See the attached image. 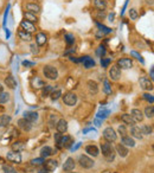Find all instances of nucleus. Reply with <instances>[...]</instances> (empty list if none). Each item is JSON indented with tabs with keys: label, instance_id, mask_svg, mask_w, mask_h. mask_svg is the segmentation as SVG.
I'll list each match as a JSON object with an SVG mask.
<instances>
[{
	"label": "nucleus",
	"instance_id": "dca6fc26",
	"mask_svg": "<svg viewBox=\"0 0 154 173\" xmlns=\"http://www.w3.org/2000/svg\"><path fill=\"white\" fill-rule=\"evenodd\" d=\"M56 128H57L58 133H65V132L68 131V122L64 119L59 120L58 122H57V125H56Z\"/></svg>",
	"mask_w": 154,
	"mask_h": 173
},
{
	"label": "nucleus",
	"instance_id": "5fc2aeb1",
	"mask_svg": "<svg viewBox=\"0 0 154 173\" xmlns=\"http://www.w3.org/2000/svg\"><path fill=\"white\" fill-rule=\"evenodd\" d=\"M53 121H56V115H51L50 118V125L53 126Z\"/></svg>",
	"mask_w": 154,
	"mask_h": 173
},
{
	"label": "nucleus",
	"instance_id": "473e14b6",
	"mask_svg": "<svg viewBox=\"0 0 154 173\" xmlns=\"http://www.w3.org/2000/svg\"><path fill=\"white\" fill-rule=\"evenodd\" d=\"M109 114H110V110H109V109H104V108H102L100 112L97 113L96 118H97V119H102V120H103V119H106Z\"/></svg>",
	"mask_w": 154,
	"mask_h": 173
},
{
	"label": "nucleus",
	"instance_id": "393cba45",
	"mask_svg": "<svg viewBox=\"0 0 154 173\" xmlns=\"http://www.w3.org/2000/svg\"><path fill=\"white\" fill-rule=\"evenodd\" d=\"M130 134H132L134 137H136V139H142V137H143L142 133H141V129H140V127H136V126H133V127H132Z\"/></svg>",
	"mask_w": 154,
	"mask_h": 173
},
{
	"label": "nucleus",
	"instance_id": "4468645a",
	"mask_svg": "<svg viewBox=\"0 0 154 173\" xmlns=\"http://www.w3.org/2000/svg\"><path fill=\"white\" fill-rule=\"evenodd\" d=\"M75 160L72 159V158H68L66 161L64 162V165H63V170H64L65 172H70V171H74V168H75Z\"/></svg>",
	"mask_w": 154,
	"mask_h": 173
},
{
	"label": "nucleus",
	"instance_id": "2f4dec72",
	"mask_svg": "<svg viewBox=\"0 0 154 173\" xmlns=\"http://www.w3.org/2000/svg\"><path fill=\"white\" fill-rule=\"evenodd\" d=\"M24 17H25V20H27V22H30V23H35V22L38 20L37 16L33 14V13H31V12H25L24 13Z\"/></svg>",
	"mask_w": 154,
	"mask_h": 173
},
{
	"label": "nucleus",
	"instance_id": "a878e982",
	"mask_svg": "<svg viewBox=\"0 0 154 173\" xmlns=\"http://www.w3.org/2000/svg\"><path fill=\"white\" fill-rule=\"evenodd\" d=\"M36 42H37V44L39 46H41V45H44L47 42V37L45 36V33H38L36 36Z\"/></svg>",
	"mask_w": 154,
	"mask_h": 173
},
{
	"label": "nucleus",
	"instance_id": "7ed1b4c3",
	"mask_svg": "<svg viewBox=\"0 0 154 173\" xmlns=\"http://www.w3.org/2000/svg\"><path fill=\"white\" fill-rule=\"evenodd\" d=\"M103 137L108 142H114V141H116V133L112 127H108L103 131Z\"/></svg>",
	"mask_w": 154,
	"mask_h": 173
},
{
	"label": "nucleus",
	"instance_id": "e433bc0d",
	"mask_svg": "<svg viewBox=\"0 0 154 173\" xmlns=\"http://www.w3.org/2000/svg\"><path fill=\"white\" fill-rule=\"evenodd\" d=\"M52 90H53L52 85H45V87H44V89H43V96H44V97L50 96L51 95V93H52Z\"/></svg>",
	"mask_w": 154,
	"mask_h": 173
},
{
	"label": "nucleus",
	"instance_id": "4be33fe9",
	"mask_svg": "<svg viewBox=\"0 0 154 173\" xmlns=\"http://www.w3.org/2000/svg\"><path fill=\"white\" fill-rule=\"evenodd\" d=\"M130 115H132V118L135 120V121H137V122H140V121L143 120V114H142V112L140 109H133L132 113H130Z\"/></svg>",
	"mask_w": 154,
	"mask_h": 173
},
{
	"label": "nucleus",
	"instance_id": "39448f33",
	"mask_svg": "<svg viewBox=\"0 0 154 173\" xmlns=\"http://www.w3.org/2000/svg\"><path fill=\"white\" fill-rule=\"evenodd\" d=\"M63 102L66 106H75L77 102V95L74 93H66L63 96Z\"/></svg>",
	"mask_w": 154,
	"mask_h": 173
},
{
	"label": "nucleus",
	"instance_id": "412c9836",
	"mask_svg": "<svg viewBox=\"0 0 154 173\" xmlns=\"http://www.w3.org/2000/svg\"><path fill=\"white\" fill-rule=\"evenodd\" d=\"M58 166V164H57V161L56 160H47V161H44V167H45V170L46 171H53V170H56Z\"/></svg>",
	"mask_w": 154,
	"mask_h": 173
},
{
	"label": "nucleus",
	"instance_id": "9b49d317",
	"mask_svg": "<svg viewBox=\"0 0 154 173\" xmlns=\"http://www.w3.org/2000/svg\"><path fill=\"white\" fill-rule=\"evenodd\" d=\"M18 127H19L20 129H23L24 132H29V131H31L32 125H31V122H29L26 119H19L18 120Z\"/></svg>",
	"mask_w": 154,
	"mask_h": 173
},
{
	"label": "nucleus",
	"instance_id": "aec40b11",
	"mask_svg": "<svg viewBox=\"0 0 154 173\" xmlns=\"http://www.w3.org/2000/svg\"><path fill=\"white\" fill-rule=\"evenodd\" d=\"M116 152H118L121 158H126L127 154H128V148L126 146H123L122 143H118V146H116Z\"/></svg>",
	"mask_w": 154,
	"mask_h": 173
},
{
	"label": "nucleus",
	"instance_id": "2eb2a0df",
	"mask_svg": "<svg viewBox=\"0 0 154 173\" xmlns=\"http://www.w3.org/2000/svg\"><path fill=\"white\" fill-rule=\"evenodd\" d=\"M26 10H27V12L36 14V13L41 12V6L36 2H29V4H26Z\"/></svg>",
	"mask_w": 154,
	"mask_h": 173
},
{
	"label": "nucleus",
	"instance_id": "58836bf2",
	"mask_svg": "<svg viewBox=\"0 0 154 173\" xmlns=\"http://www.w3.org/2000/svg\"><path fill=\"white\" fill-rule=\"evenodd\" d=\"M8 100H10V94L1 91V93H0V103H5V102H7Z\"/></svg>",
	"mask_w": 154,
	"mask_h": 173
},
{
	"label": "nucleus",
	"instance_id": "49530a36",
	"mask_svg": "<svg viewBox=\"0 0 154 173\" xmlns=\"http://www.w3.org/2000/svg\"><path fill=\"white\" fill-rule=\"evenodd\" d=\"M142 97H143L146 101L151 102V103H153V102H154V97H153V95H152V94H143V95H142Z\"/></svg>",
	"mask_w": 154,
	"mask_h": 173
},
{
	"label": "nucleus",
	"instance_id": "ddd939ff",
	"mask_svg": "<svg viewBox=\"0 0 154 173\" xmlns=\"http://www.w3.org/2000/svg\"><path fill=\"white\" fill-rule=\"evenodd\" d=\"M79 62H82L85 69H91L93 66H95V60H93V58H90L89 56L81 57V58H79Z\"/></svg>",
	"mask_w": 154,
	"mask_h": 173
},
{
	"label": "nucleus",
	"instance_id": "680f3d73",
	"mask_svg": "<svg viewBox=\"0 0 154 173\" xmlns=\"http://www.w3.org/2000/svg\"><path fill=\"white\" fill-rule=\"evenodd\" d=\"M38 173H49V172H47L46 170H41V171H39Z\"/></svg>",
	"mask_w": 154,
	"mask_h": 173
},
{
	"label": "nucleus",
	"instance_id": "bb28decb",
	"mask_svg": "<svg viewBox=\"0 0 154 173\" xmlns=\"http://www.w3.org/2000/svg\"><path fill=\"white\" fill-rule=\"evenodd\" d=\"M94 5L97 10L104 11L107 7V0H94Z\"/></svg>",
	"mask_w": 154,
	"mask_h": 173
},
{
	"label": "nucleus",
	"instance_id": "1a4fd4ad",
	"mask_svg": "<svg viewBox=\"0 0 154 173\" xmlns=\"http://www.w3.org/2000/svg\"><path fill=\"white\" fill-rule=\"evenodd\" d=\"M6 158H7V160L10 161H13V162H22V155L19 152H8L7 154H6Z\"/></svg>",
	"mask_w": 154,
	"mask_h": 173
},
{
	"label": "nucleus",
	"instance_id": "603ef678",
	"mask_svg": "<svg viewBox=\"0 0 154 173\" xmlns=\"http://www.w3.org/2000/svg\"><path fill=\"white\" fill-rule=\"evenodd\" d=\"M94 123L96 126H97V127H100L101 125H102V120L101 119H97V118H96V119H95V121H94Z\"/></svg>",
	"mask_w": 154,
	"mask_h": 173
},
{
	"label": "nucleus",
	"instance_id": "864d4df0",
	"mask_svg": "<svg viewBox=\"0 0 154 173\" xmlns=\"http://www.w3.org/2000/svg\"><path fill=\"white\" fill-rule=\"evenodd\" d=\"M23 64L25 66H33V65H35V63H31V62H27V60L23 62Z\"/></svg>",
	"mask_w": 154,
	"mask_h": 173
},
{
	"label": "nucleus",
	"instance_id": "b1692460",
	"mask_svg": "<svg viewBox=\"0 0 154 173\" xmlns=\"http://www.w3.org/2000/svg\"><path fill=\"white\" fill-rule=\"evenodd\" d=\"M85 152L88 153L89 155H93V156H97L99 155V148L94 146V145H89L85 147Z\"/></svg>",
	"mask_w": 154,
	"mask_h": 173
},
{
	"label": "nucleus",
	"instance_id": "a19ab883",
	"mask_svg": "<svg viewBox=\"0 0 154 173\" xmlns=\"http://www.w3.org/2000/svg\"><path fill=\"white\" fill-rule=\"evenodd\" d=\"M65 42H66L68 45H72L75 43V37H74V35H71V33L65 35Z\"/></svg>",
	"mask_w": 154,
	"mask_h": 173
},
{
	"label": "nucleus",
	"instance_id": "de8ad7c7",
	"mask_svg": "<svg viewBox=\"0 0 154 173\" xmlns=\"http://www.w3.org/2000/svg\"><path fill=\"white\" fill-rule=\"evenodd\" d=\"M110 63V58H101V65L103 68H107Z\"/></svg>",
	"mask_w": 154,
	"mask_h": 173
},
{
	"label": "nucleus",
	"instance_id": "c85d7f7f",
	"mask_svg": "<svg viewBox=\"0 0 154 173\" xmlns=\"http://www.w3.org/2000/svg\"><path fill=\"white\" fill-rule=\"evenodd\" d=\"M88 89L91 94H97L99 91V85L95 81H89L88 82Z\"/></svg>",
	"mask_w": 154,
	"mask_h": 173
},
{
	"label": "nucleus",
	"instance_id": "6e6552de",
	"mask_svg": "<svg viewBox=\"0 0 154 173\" xmlns=\"http://www.w3.org/2000/svg\"><path fill=\"white\" fill-rule=\"evenodd\" d=\"M116 65L121 69H130L133 66V60L130 58H120L118 60V64Z\"/></svg>",
	"mask_w": 154,
	"mask_h": 173
},
{
	"label": "nucleus",
	"instance_id": "4c0bfd02",
	"mask_svg": "<svg viewBox=\"0 0 154 173\" xmlns=\"http://www.w3.org/2000/svg\"><path fill=\"white\" fill-rule=\"evenodd\" d=\"M145 115L147 116L148 119H152L154 116V108L152 106H149V107H146L145 109Z\"/></svg>",
	"mask_w": 154,
	"mask_h": 173
},
{
	"label": "nucleus",
	"instance_id": "a18cd8bd",
	"mask_svg": "<svg viewBox=\"0 0 154 173\" xmlns=\"http://www.w3.org/2000/svg\"><path fill=\"white\" fill-rule=\"evenodd\" d=\"M129 17L130 19H133V20H135L137 18V11H136L135 8H130L129 10Z\"/></svg>",
	"mask_w": 154,
	"mask_h": 173
},
{
	"label": "nucleus",
	"instance_id": "a211bd4d",
	"mask_svg": "<svg viewBox=\"0 0 154 173\" xmlns=\"http://www.w3.org/2000/svg\"><path fill=\"white\" fill-rule=\"evenodd\" d=\"M5 84L8 88H11V89H16L17 88V81H16V78L13 77L12 75H8L5 78Z\"/></svg>",
	"mask_w": 154,
	"mask_h": 173
},
{
	"label": "nucleus",
	"instance_id": "6ab92c4d",
	"mask_svg": "<svg viewBox=\"0 0 154 173\" xmlns=\"http://www.w3.org/2000/svg\"><path fill=\"white\" fill-rule=\"evenodd\" d=\"M121 120L123 121L126 125H129V126H132V127H133V126H135L136 121L132 118V115H130V114H123V115L121 116Z\"/></svg>",
	"mask_w": 154,
	"mask_h": 173
},
{
	"label": "nucleus",
	"instance_id": "cd10ccee",
	"mask_svg": "<svg viewBox=\"0 0 154 173\" xmlns=\"http://www.w3.org/2000/svg\"><path fill=\"white\" fill-rule=\"evenodd\" d=\"M18 36H19V38H20V39H23V41H26V42H30V41L32 39V36H31V33H29V32H26V31H24V30L19 31V32H18Z\"/></svg>",
	"mask_w": 154,
	"mask_h": 173
},
{
	"label": "nucleus",
	"instance_id": "c756f323",
	"mask_svg": "<svg viewBox=\"0 0 154 173\" xmlns=\"http://www.w3.org/2000/svg\"><path fill=\"white\" fill-rule=\"evenodd\" d=\"M51 154H52V148L49 147V146H45V147H43V148L41 149V158H47V156H50Z\"/></svg>",
	"mask_w": 154,
	"mask_h": 173
},
{
	"label": "nucleus",
	"instance_id": "72a5a7b5",
	"mask_svg": "<svg viewBox=\"0 0 154 173\" xmlns=\"http://www.w3.org/2000/svg\"><path fill=\"white\" fill-rule=\"evenodd\" d=\"M140 129H141L142 135H151V134H152V132H153L152 127H151V126H148V125H143Z\"/></svg>",
	"mask_w": 154,
	"mask_h": 173
},
{
	"label": "nucleus",
	"instance_id": "f8f14e48",
	"mask_svg": "<svg viewBox=\"0 0 154 173\" xmlns=\"http://www.w3.org/2000/svg\"><path fill=\"white\" fill-rule=\"evenodd\" d=\"M140 85H141L142 89L145 90H152L153 89V83H152V81L147 77H141L140 78Z\"/></svg>",
	"mask_w": 154,
	"mask_h": 173
},
{
	"label": "nucleus",
	"instance_id": "4d7b16f0",
	"mask_svg": "<svg viewBox=\"0 0 154 173\" xmlns=\"http://www.w3.org/2000/svg\"><path fill=\"white\" fill-rule=\"evenodd\" d=\"M79 146H81V142H78V143H76V146H74L72 148H71V151L74 152V151H76V149H78L79 148Z\"/></svg>",
	"mask_w": 154,
	"mask_h": 173
},
{
	"label": "nucleus",
	"instance_id": "c03bdc74",
	"mask_svg": "<svg viewBox=\"0 0 154 173\" xmlns=\"http://www.w3.org/2000/svg\"><path fill=\"white\" fill-rule=\"evenodd\" d=\"M31 164L33 165V166H41L44 164V158H37V159H33V160L31 161Z\"/></svg>",
	"mask_w": 154,
	"mask_h": 173
},
{
	"label": "nucleus",
	"instance_id": "f3484780",
	"mask_svg": "<svg viewBox=\"0 0 154 173\" xmlns=\"http://www.w3.org/2000/svg\"><path fill=\"white\" fill-rule=\"evenodd\" d=\"M24 119H26L29 122H35L38 120V114L36 113V112H25L24 113Z\"/></svg>",
	"mask_w": 154,
	"mask_h": 173
},
{
	"label": "nucleus",
	"instance_id": "9d476101",
	"mask_svg": "<svg viewBox=\"0 0 154 173\" xmlns=\"http://www.w3.org/2000/svg\"><path fill=\"white\" fill-rule=\"evenodd\" d=\"M20 26H22V29H23L24 31H26V32H29V33H32V32H35L36 31V26L33 25V23H30L27 20H22Z\"/></svg>",
	"mask_w": 154,
	"mask_h": 173
},
{
	"label": "nucleus",
	"instance_id": "f704fd0d",
	"mask_svg": "<svg viewBox=\"0 0 154 173\" xmlns=\"http://www.w3.org/2000/svg\"><path fill=\"white\" fill-rule=\"evenodd\" d=\"M51 99H52L53 101H56V100H58L59 97L62 96V90L59 89V88H57V89H55L53 88V90H52V93H51Z\"/></svg>",
	"mask_w": 154,
	"mask_h": 173
},
{
	"label": "nucleus",
	"instance_id": "bf43d9fd",
	"mask_svg": "<svg viewBox=\"0 0 154 173\" xmlns=\"http://www.w3.org/2000/svg\"><path fill=\"white\" fill-rule=\"evenodd\" d=\"M151 78H152V79L154 78V70L153 69H151Z\"/></svg>",
	"mask_w": 154,
	"mask_h": 173
},
{
	"label": "nucleus",
	"instance_id": "5701e85b",
	"mask_svg": "<svg viewBox=\"0 0 154 173\" xmlns=\"http://www.w3.org/2000/svg\"><path fill=\"white\" fill-rule=\"evenodd\" d=\"M121 143H122L123 146H127V147H134V146H135V141H134L130 137H127V135L122 137Z\"/></svg>",
	"mask_w": 154,
	"mask_h": 173
},
{
	"label": "nucleus",
	"instance_id": "052dcab7",
	"mask_svg": "<svg viewBox=\"0 0 154 173\" xmlns=\"http://www.w3.org/2000/svg\"><path fill=\"white\" fill-rule=\"evenodd\" d=\"M109 19H110V22L114 19V13H113V14H109Z\"/></svg>",
	"mask_w": 154,
	"mask_h": 173
},
{
	"label": "nucleus",
	"instance_id": "79ce46f5",
	"mask_svg": "<svg viewBox=\"0 0 154 173\" xmlns=\"http://www.w3.org/2000/svg\"><path fill=\"white\" fill-rule=\"evenodd\" d=\"M103 90H104L106 94H112V87H110V84L107 79L103 82Z\"/></svg>",
	"mask_w": 154,
	"mask_h": 173
},
{
	"label": "nucleus",
	"instance_id": "8fccbe9b",
	"mask_svg": "<svg viewBox=\"0 0 154 173\" xmlns=\"http://www.w3.org/2000/svg\"><path fill=\"white\" fill-rule=\"evenodd\" d=\"M118 133H120L122 137H124V135L127 134V129H126V127H124L123 125L118 126Z\"/></svg>",
	"mask_w": 154,
	"mask_h": 173
},
{
	"label": "nucleus",
	"instance_id": "ea45409f",
	"mask_svg": "<svg viewBox=\"0 0 154 173\" xmlns=\"http://www.w3.org/2000/svg\"><path fill=\"white\" fill-rule=\"evenodd\" d=\"M2 171H4V173H17V170L14 167L10 166V165H4Z\"/></svg>",
	"mask_w": 154,
	"mask_h": 173
},
{
	"label": "nucleus",
	"instance_id": "0e129e2a",
	"mask_svg": "<svg viewBox=\"0 0 154 173\" xmlns=\"http://www.w3.org/2000/svg\"><path fill=\"white\" fill-rule=\"evenodd\" d=\"M68 173H76V172H71V171H70V172H68Z\"/></svg>",
	"mask_w": 154,
	"mask_h": 173
},
{
	"label": "nucleus",
	"instance_id": "c9c22d12",
	"mask_svg": "<svg viewBox=\"0 0 154 173\" xmlns=\"http://www.w3.org/2000/svg\"><path fill=\"white\" fill-rule=\"evenodd\" d=\"M24 148V143L20 141H16V142L12 143V151L13 152H19L20 149Z\"/></svg>",
	"mask_w": 154,
	"mask_h": 173
},
{
	"label": "nucleus",
	"instance_id": "6e6d98bb",
	"mask_svg": "<svg viewBox=\"0 0 154 173\" xmlns=\"http://www.w3.org/2000/svg\"><path fill=\"white\" fill-rule=\"evenodd\" d=\"M93 131V132H96V129L95 128H85L84 131H83V134H85V133H88V132Z\"/></svg>",
	"mask_w": 154,
	"mask_h": 173
},
{
	"label": "nucleus",
	"instance_id": "3c124183",
	"mask_svg": "<svg viewBox=\"0 0 154 173\" xmlns=\"http://www.w3.org/2000/svg\"><path fill=\"white\" fill-rule=\"evenodd\" d=\"M96 54L99 55V56H101V57H102L103 55L106 54V50H104V48H103V46H100V48L97 49V51H96Z\"/></svg>",
	"mask_w": 154,
	"mask_h": 173
},
{
	"label": "nucleus",
	"instance_id": "e2e57ef3",
	"mask_svg": "<svg viewBox=\"0 0 154 173\" xmlns=\"http://www.w3.org/2000/svg\"><path fill=\"white\" fill-rule=\"evenodd\" d=\"M1 91H2V85L0 84V93H1Z\"/></svg>",
	"mask_w": 154,
	"mask_h": 173
},
{
	"label": "nucleus",
	"instance_id": "0eeeda50",
	"mask_svg": "<svg viewBox=\"0 0 154 173\" xmlns=\"http://www.w3.org/2000/svg\"><path fill=\"white\" fill-rule=\"evenodd\" d=\"M71 143H72V139H71L70 137H68V135H63V134H62L60 140L57 142V146H58L59 148H62V147L68 148V147H70Z\"/></svg>",
	"mask_w": 154,
	"mask_h": 173
},
{
	"label": "nucleus",
	"instance_id": "13d9d810",
	"mask_svg": "<svg viewBox=\"0 0 154 173\" xmlns=\"http://www.w3.org/2000/svg\"><path fill=\"white\" fill-rule=\"evenodd\" d=\"M31 49H32V52H33V54H37V52H38V50H37V48H36V45H31Z\"/></svg>",
	"mask_w": 154,
	"mask_h": 173
},
{
	"label": "nucleus",
	"instance_id": "09e8293b",
	"mask_svg": "<svg viewBox=\"0 0 154 173\" xmlns=\"http://www.w3.org/2000/svg\"><path fill=\"white\" fill-rule=\"evenodd\" d=\"M130 55H132L133 57H135L136 60H140L141 63H143V60H142V56H141V55H140V54H137L136 51H132V52H130Z\"/></svg>",
	"mask_w": 154,
	"mask_h": 173
},
{
	"label": "nucleus",
	"instance_id": "f257e3e1",
	"mask_svg": "<svg viewBox=\"0 0 154 173\" xmlns=\"http://www.w3.org/2000/svg\"><path fill=\"white\" fill-rule=\"evenodd\" d=\"M101 151H102L103 156L108 161H113L115 159V149H114V147H113V145L110 142L101 143Z\"/></svg>",
	"mask_w": 154,
	"mask_h": 173
},
{
	"label": "nucleus",
	"instance_id": "20e7f679",
	"mask_svg": "<svg viewBox=\"0 0 154 173\" xmlns=\"http://www.w3.org/2000/svg\"><path fill=\"white\" fill-rule=\"evenodd\" d=\"M78 162H79L81 167H83V168H91V167L94 166L93 159H90L87 155H81L79 159H78Z\"/></svg>",
	"mask_w": 154,
	"mask_h": 173
},
{
	"label": "nucleus",
	"instance_id": "423d86ee",
	"mask_svg": "<svg viewBox=\"0 0 154 173\" xmlns=\"http://www.w3.org/2000/svg\"><path fill=\"white\" fill-rule=\"evenodd\" d=\"M109 76L113 81H118L121 77V69L118 65H112V68L109 69Z\"/></svg>",
	"mask_w": 154,
	"mask_h": 173
},
{
	"label": "nucleus",
	"instance_id": "7c9ffc66",
	"mask_svg": "<svg viewBox=\"0 0 154 173\" xmlns=\"http://www.w3.org/2000/svg\"><path fill=\"white\" fill-rule=\"evenodd\" d=\"M10 122H11V116H8V115L0 116V127H6Z\"/></svg>",
	"mask_w": 154,
	"mask_h": 173
},
{
	"label": "nucleus",
	"instance_id": "37998d69",
	"mask_svg": "<svg viewBox=\"0 0 154 173\" xmlns=\"http://www.w3.org/2000/svg\"><path fill=\"white\" fill-rule=\"evenodd\" d=\"M96 25L99 26V29L101 30V32H103V33H110V32H112V29L107 27V26H104V25H101L100 23H96Z\"/></svg>",
	"mask_w": 154,
	"mask_h": 173
},
{
	"label": "nucleus",
	"instance_id": "f03ea898",
	"mask_svg": "<svg viewBox=\"0 0 154 173\" xmlns=\"http://www.w3.org/2000/svg\"><path fill=\"white\" fill-rule=\"evenodd\" d=\"M44 76L49 79H57L58 78V70L52 65H45L43 68Z\"/></svg>",
	"mask_w": 154,
	"mask_h": 173
}]
</instances>
